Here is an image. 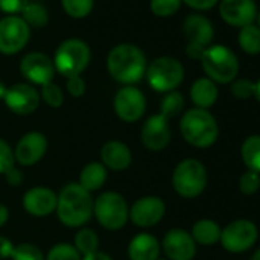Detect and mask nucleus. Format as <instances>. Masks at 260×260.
Returning a JSON list of instances; mask_svg holds the SVG:
<instances>
[{
  "label": "nucleus",
  "mask_w": 260,
  "mask_h": 260,
  "mask_svg": "<svg viewBox=\"0 0 260 260\" xmlns=\"http://www.w3.org/2000/svg\"><path fill=\"white\" fill-rule=\"evenodd\" d=\"M106 66L115 81L124 86H134L146 77L147 58L137 45L122 43L107 54Z\"/></svg>",
  "instance_id": "1"
},
{
  "label": "nucleus",
  "mask_w": 260,
  "mask_h": 260,
  "mask_svg": "<svg viewBox=\"0 0 260 260\" xmlns=\"http://www.w3.org/2000/svg\"><path fill=\"white\" fill-rule=\"evenodd\" d=\"M58 220L69 228H80L93 216V199L78 182H71L57 194Z\"/></svg>",
  "instance_id": "2"
},
{
  "label": "nucleus",
  "mask_w": 260,
  "mask_h": 260,
  "mask_svg": "<svg viewBox=\"0 0 260 260\" xmlns=\"http://www.w3.org/2000/svg\"><path fill=\"white\" fill-rule=\"evenodd\" d=\"M182 138L193 147H211L219 137V125L216 118L204 109L193 107L187 110L179 122Z\"/></svg>",
  "instance_id": "3"
},
{
  "label": "nucleus",
  "mask_w": 260,
  "mask_h": 260,
  "mask_svg": "<svg viewBox=\"0 0 260 260\" xmlns=\"http://www.w3.org/2000/svg\"><path fill=\"white\" fill-rule=\"evenodd\" d=\"M202 69L213 83H233L239 74V60L236 54L223 45L208 46L201 57Z\"/></svg>",
  "instance_id": "4"
},
{
  "label": "nucleus",
  "mask_w": 260,
  "mask_h": 260,
  "mask_svg": "<svg viewBox=\"0 0 260 260\" xmlns=\"http://www.w3.org/2000/svg\"><path fill=\"white\" fill-rule=\"evenodd\" d=\"M207 181L208 175L205 166L194 158L182 159L175 167L172 175L173 190L185 199H194L201 196L207 187Z\"/></svg>",
  "instance_id": "5"
},
{
  "label": "nucleus",
  "mask_w": 260,
  "mask_h": 260,
  "mask_svg": "<svg viewBox=\"0 0 260 260\" xmlns=\"http://www.w3.org/2000/svg\"><path fill=\"white\" fill-rule=\"evenodd\" d=\"M52 61L55 72L66 78L81 75L90 63V48L80 39H68L57 48Z\"/></svg>",
  "instance_id": "6"
},
{
  "label": "nucleus",
  "mask_w": 260,
  "mask_h": 260,
  "mask_svg": "<svg viewBox=\"0 0 260 260\" xmlns=\"http://www.w3.org/2000/svg\"><path fill=\"white\" fill-rule=\"evenodd\" d=\"M93 216L109 231H118L128 222V205L122 194L104 191L93 199Z\"/></svg>",
  "instance_id": "7"
},
{
  "label": "nucleus",
  "mask_w": 260,
  "mask_h": 260,
  "mask_svg": "<svg viewBox=\"0 0 260 260\" xmlns=\"http://www.w3.org/2000/svg\"><path fill=\"white\" fill-rule=\"evenodd\" d=\"M184 66L179 60L173 57H158L150 64H147L146 78L150 87L161 93H169L176 90L184 81Z\"/></svg>",
  "instance_id": "8"
},
{
  "label": "nucleus",
  "mask_w": 260,
  "mask_h": 260,
  "mask_svg": "<svg viewBox=\"0 0 260 260\" xmlns=\"http://www.w3.org/2000/svg\"><path fill=\"white\" fill-rule=\"evenodd\" d=\"M184 36L188 42L185 54L191 60H201L204 51L213 43L214 28L207 17L201 14H191L184 22Z\"/></svg>",
  "instance_id": "9"
},
{
  "label": "nucleus",
  "mask_w": 260,
  "mask_h": 260,
  "mask_svg": "<svg viewBox=\"0 0 260 260\" xmlns=\"http://www.w3.org/2000/svg\"><path fill=\"white\" fill-rule=\"evenodd\" d=\"M257 237L258 230L254 222L248 219H237L222 228L219 242L225 251L239 254L248 251L257 242Z\"/></svg>",
  "instance_id": "10"
},
{
  "label": "nucleus",
  "mask_w": 260,
  "mask_h": 260,
  "mask_svg": "<svg viewBox=\"0 0 260 260\" xmlns=\"http://www.w3.org/2000/svg\"><path fill=\"white\" fill-rule=\"evenodd\" d=\"M147 109L144 93L135 86H124L113 96V110L124 122H137Z\"/></svg>",
  "instance_id": "11"
},
{
  "label": "nucleus",
  "mask_w": 260,
  "mask_h": 260,
  "mask_svg": "<svg viewBox=\"0 0 260 260\" xmlns=\"http://www.w3.org/2000/svg\"><path fill=\"white\" fill-rule=\"evenodd\" d=\"M29 26L19 16H7L0 20V52L14 55L20 52L29 40Z\"/></svg>",
  "instance_id": "12"
},
{
  "label": "nucleus",
  "mask_w": 260,
  "mask_h": 260,
  "mask_svg": "<svg viewBox=\"0 0 260 260\" xmlns=\"http://www.w3.org/2000/svg\"><path fill=\"white\" fill-rule=\"evenodd\" d=\"M166 214V202L159 196H143L128 207V220L140 228L158 225Z\"/></svg>",
  "instance_id": "13"
},
{
  "label": "nucleus",
  "mask_w": 260,
  "mask_h": 260,
  "mask_svg": "<svg viewBox=\"0 0 260 260\" xmlns=\"http://www.w3.org/2000/svg\"><path fill=\"white\" fill-rule=\"evenodd\" d=\"M164 115L156 113L146 119L141 128V141L150 152H162L172 141V128Z\"/></svg>",
  "instance_id": "14"
},
{
  "label": "nucleus",
  "mask_w": 260,
  "mask_h": 260,
  "mask_svg": "<svg viewBox=\"0 0 260 260\" xmlns=\"http://www.w3.org/2000/svg\"><path fill=\"white\" fill-rule=\"evenodd\" d=\"M20 72L29 84L43 86L51 83L55 75V66L51 57L43 52H29L20 61Z\"/></svg>",
  "instance_id": "15"
},
{
  "label": "nucleus",
  "mask_w": 260,
  "mask_h": 260,
  "mask_svg": "<svg viewBox=\"0 0 260 260\" xmlns=\"http://www.w3.org/2000/svg\"><path fill=\"white\" fill-rule=\"evenodd\" d=\"M7 107L16 115H31L40 106V92L29 83H16L7 89Z\"/></svg>",
  "instance_id": "16"
},
{
  "label": "nucleus",
  "mask_w": 260,
  "mask_h": 260,
  "mask_svg": "<svg viewBox=\"0 0 260 260\" xmlns=\"http://www.w3.org/2000/svg\"><path fill=\"white\" fill-rule=\"evenodd\" d=\"M257 5L254 0H220L219 16L220 19L234 28H243L252 25L257 17Z\"/></svg>",
  "instance_id": "17"
},
{
  "label": "nucleus",
  "mask_w": 260,
  "mask_h": 260,
  "mask_svg": "<svg viewBox=\"0 0 260 260\" xmlns=\"http://www.w3.org/2000/svg\"><path fill=\"white\" fill-rule=\"evenodd\" d=\"M161 248L167 260H193L198 251L191 234L182 228L169 230L162 239Z\"/></svg>",
  "instance_id": "18"
},
{
  "label": "nucleus",
  "mask_w": 260,
  "mask_h": 260,
  "mask_svg": "<svg viewBox=\"0 0 260 260\" xmlns=\"http://www.w3.org/2000/svg\"><path fill=\"white\" fill-rule=\"evenodd\" d=\"M48 150V140L42 132H28L25 134L16 149L14 159L22 167H32L43 159Z\"/></svg>",
  "instance_id": "19"
},
{
  "label": "nucleus",
  "mask_w": 260,
  "mask_h": 260,
  "mask_svg": "<svg viewBox=\"0 0 260 260\" xmlns=\"http://www.w3.org/2000/svg\"><path fill=\"white\" fill-rule=\"evenodd\" d=\"M22 205L28 214L34 217H46L55 213L57 193L48 187H32L23 194Z\"/></svg>",
  "instance_id": "20"
},
{
  "label": "nucleus",
  "mask_w": 260,
  "mask_h": 260,
  "mask_svg": "<svg viewBox=\"0 0 260 260\" xmlns=\"http://www.w3.org/2000/svg\"><path fill=\"white\" fill-rule=\"evenodd\" d=\"M101 164L107 170L122 172L127 170L132 164V152L128 146L121 141H107L100 150Z\"/></svg>",
  "instance_id": "21"
},
{
  "label": "nucleus",
  "mask_w": 260,
  "mask_h": 260,
  "mask_svg": "<svg viewBox=\"0 0 260 260\" xmlns=\"http://www.w3.org/2000/svg\"><path fill=\"white\" fill-rule=\"evenodd\" d=\"M127 254L130 260H158L161 254V243L153 234L140 233L130 240Z\"/></svg>",
  "instance_id": "22"
},
{
  "label": "nucleus",
  "mask_w": 260,
  "mask_h": 260,
  "mask_svg": "<svg viewBox=\"0 0 260 260\" xmlns=\"http://www.w3.org/2000/svg\"><path fill=\"white\" fill-rule=\"evenodd\" d=\"M217 96H219V90H217L216 83H213L207 77L198 78L191 84L190 98L198 109L208 110L211 106H214V103L217 101Z\"/></svg>",
  "instance_id": "23"
},
{
  "label": "nucleus",
  "mask_w": 260,
  "mask_h": 260,
  "mask_svg": "<svg viewBox=\"0 0 260 260\" xmlns=\"http://www.w3.org/2000/svg\"><path fill=\"white\" fill-rule=\"evenodd\" d=\"M107 181V169L101 162H89L80 172L78 184L89 193L100 190Z\"/></svg>",
  "instance_id": "24"
},
{
  "label": "nucleus",
  "mask_w": 260,
  "mask_h": 260,
  "mask_svg": "<svg viewBox=\"0 0 260 260\" xmlns=\"http://www.w3.org/2000/svg\"><path fill=\"white\" fill-rule=\"evenodd\" d=\"M220 231H222V228L213 219H199L191 226L190 234H191L193 240L196 242V245L199 243L204 246H211L219 242Z\"/></svg>",
  "instance_id": "25"
},
{
  "label": "nucleus",
  "mask_w": 260,
  "mask_h": 260,
  "mask_svg": "<svg viewBox=\"0 0 260 260\" xmlns=\"http://www.w3.org/2000/svg\"><path fill=\"white\" fill-rule=\"evenodd\" d=\"M240 156L248 170L260 175V135H249L242 143Z\"/></svg>",
  "instance_id": "26"
},
{
  "label": "nucleus",
  "mask_w": 260,
  "mask_h": 260,
  "mask_svg": "<svg viewBox=\"0 0 260 260\" xmlns=\"http://www.w3.org/2000/svg\"><path fill=\"white\" fill-rule=\"evenodd\" d=\"M237 43L240 49L248 55L260 54V28L254 23L240 28L237 36Z\"/></svg>",
  "instance_id": "27"
},
{
  "label": "nucleus",
  "mask_w": 260,
  "mask_h": 260,
  "mask_svg": "<svg viewBox=\"0 0 260 260\" xmlns=\"http://www.w3.org/2000/svg\"><path fill=\"white\" fill-rule=\"evenodd\" d=\"M72 245L77 248V251L81 254V257L89 255V254H93V252L100 251V237L93 230L81 228L75 234V239H74Z\"/></svg>",
  "instance_id": "28"
},
{
  "label": "nucleus",
  "mask_w": 260,
  "mask_h": 260,
  "mask_svg": "<svg viewBox=\"0 0 260 260\" xmlns=\"http://www.w3.org/2000/svg\"><path fill=\"white\" fill-rule=\"evenodd\" d=\"M22 14V20L28 25V26H34V28H43L48 25L49 22V16H48V11L43 5L40 4H32L29 2L23 11L20 13Z\"/></svg>",
  "instance_id": "29"
},
{
  "label": "nucleus",
  "mask_w": 260,
  "mask_h": 260,
  "mask_svg": "<svg viewBox=\"0 0 260 260\" xmlns=\"http://www.w3.org/2000/svg\"><path fill=\"white\" fill-rule=\"evenodd\" d=\"M184 106H185L184 95L178 90H173L164 95L159 104V113L164 115L167 119H172V118H176L184 110Z\"/></svg>",
  "instance_id": "30"
},
{
  "label": "nucleus",
  "mask_w": 260,
  "mask_h": 260,
  "mask_svg": "<svg viewBox=\"0 0 260 260\" xmlns=\"http://www.w3.org/2000/svg\"><path fill=\"white\" fill-rule=\"evenodd\" d=\"M64 13L72 19H84L93 10V0H61Z\"/></svg>",
  "instance_id": "31"
},
{
  "label": "nucleus",
  "mask_w": 260,
  "mask_h": 260,
  "mask_svg": "<svg viewBox=\"0 0 260 260\" xmlns=\"http://www.w3.org/2000/svg\"><path fill=\"white\" fill-rule=\"evenodd\" d=\"M40 100H43L49 107L58 109L64 103V93H63L61 87L57 83L51 81V83H46V84L42 86V89H40Z\"/></svg>",
  "instance_id": "32"
},
{
  "label": "nucleus",
  "mask_w": 260,
  "mask_h": 260,
  "mask_svg": "<svg viewBox=\"0 0 260 260\" xmlns=\"http://www.w3.org/2000/svg\"><path fill=\"white\" fill-rule=\"evenodd\" d=\"M45 260H81V254L72 243H57L45 255Z\"/></svg>",
  "instance_id": "33"
},
{
  "label": "nucleus",
  "mask_w": 260,
  "mask_h": 260,
  "mask_svg": "<svg viewBox=\"0 0 260 260\" xmlns=\"http://www.w3.org/2000/svg\"><path fill=\"white\" fill-rule=\"evenodd\" d=\"M182 0H150V11L158 17H170L179 11Z\"/></svg>",
  "instance_id": "34"
},
{
  "label": "nucleus",
  "mask_w": 260,
  "mask_h": 260,
  "mask_svg": "<svg viewBox=\"0 0 260 260\" xmlns=\"http://www.w3.org/2000/svg\"><path fill=\"white\" fill-rule=\"evenodd\" d=\"M11 260H45V254L34 243H20L14 248Z\"/></svg>",
  "instance_id": "35"
},
{
  "label": "nucleus",
  "mask_w": 260,
  "mask_h": 260,
  "mask_svg": "<svg viewBox=\"0 0 260 260\" xmlns=\"http://www.w3.org/2000/svg\"><path fill=\"white\" fill-rule=\"evenodd\" d=\"M260 188V175L251 170H246L240 178H239V190L246 194L251 196L254 193H257V190Z\"/></svg>",
  "instance_id": "36"
},
{
  "label": "nucleus",
  "mask_w": 260,
  "mask_h": 260,
  "mask_svg": "<svg viewBox=\"0 0 260 260\" xmlns=\"http://www.w3.org/2000/svg\"><path fill=\"white\" fill-rule=\"evenodd\" d=\"M254 87H255V83H252L251 80L236 78L231 83V93L237 100H249L251 96H254Z\"/></svg>",
  "instance_id": "37"
},
{
  "label": "nucleus",
  "mask_w": 260,
  "mask_h": 260,
  "mask_svg": "<svg viewBox=\"0 0 260 260\" xmlns=\"http://www.w3.org/2000/svg\"><path fill=\"white\" fill-rule=\"evenodd\" d=\"M14 150L7 141L0 140V175H5L11 167H14Z\"/></svg>",
  "instance_id": "38"
},
{
  "label": "nucleus",
  "mask_w": 260,
  "mask_h": 260,
  "mask_svg": "<svg viewBox=\"0 0 260 260\" xmlns=\"http://www.w3.org/2000/svg\"><path fill=\"white\" fill-rule=\"evenodd\" d=\"M29 4V0H0V11L8 16H17Z\"/></svg>",
  "instance_id": "39"
},
{
  "label": "nucleus",
  "mask_w": 260,
  "mask_h": 260,
  "mask_svg": "<svg viewBox=\"0 0 260 260\" xmlns=\"http://www.w3.org/2000/svg\"><path fill=\"white\" fill-rule=\"evenodd\" d=\"M66 89L74 98H80L86 93V81L83 80L81 75L66 78Z\"/></svg>",
  "instance_id": "40"
},
{
  "label": "nucleus",
  "mask_w": 260,
  "mask_h": 260,
  "mask_svg": "<svg viewBox=\"0 0 260 260\" xmlns=\"http://www.w3.org/2000/svg\"><path fill=\"white\" fill-rule=\"evenodd\" d=\"M182 4L196 11H210L219 4V0H182Z\"/></svg>",
  "instance_id": "41"
},
{
  "label": "nucleus",
  "mask_w": 260,
  "mask_h": 260,
  "mask_svg": "<svg viewBox=\"0 0 260 260\" xmlns=\"http://www.w3.org/2000/svg\"><path fill=\"white\" fill-rule=\"evenodd\" d=\"M16 245L5 236H0V260L11 258L14 252Z\"/></svg>",
  "instance_id": "42"
},
{
  "label": "nucleus",
  "mask_w": 260,
  "mask_h": 260,
  "mask_svg": "<svg viewBox=\"0 0 260 260\" xmlns=\"http://www.w3.org/2000/svg\"><path fill=\"white\" fill-rule=\"evenodd\" d=\"M5 179H7V182H8L10 185L19 187V185L23 182V175H22V172L14 166V167H11V169L5 173Z\"/></svg>",
  "instance_id": "43"
},
{
  "label": "nucleus",
  "mask_w": 260,
  "mask_h": 260,
  "mask_svg": "<svg viewBox=\"0 0 260 260\" xmlns=\"http://www.w3.org/2000/svg\"><path fill=\"white\" fill-rule=\"evenodd\" d=\"M81 260H113L109 254L103 252V251H96L93 254H89V255H83Z\"/></svg>",
  "instance_id": "44"
},
{
  "label": "nucleus",
  "mask_w": 260,
  "mask_h": 260,
  "mask_svg": "<svg viewBox=\"0 0 260 260\" xmlns=\"http://www.w3.org/2000/svg\"><path fill=\"white\" fill-rule=\"evenodd\" d=\"M8 219H10V210L4 204H0V228L7 225Z\"/></svg>",
  "instance_id": "45"
},
{
  "label": "nucleus",
  "mask_w": 260,
  "mask_h": 260,
  "mask_svg": "<svg viewBox=\"0 0 260 260\" xmlns=\"http://www.w3.org/2000/svg\"><path fill=\"white\" fill-rule=\"evenodd\" d=\"M254 98L260 103V80L255 83V87H254Z\"/></svg>",
  "instance_id": "46"
},
{
  "label": "nucleus",
  "mask_w": 260,
  "mask_h": 260,
  "mask_svg": "<svg viewBox=\"0 0 260 260\" xmlns=\"http://www.w3.org/2000/svg\"><path fill=\"white\" fill-rule=\"evenodd\" d=\"M7 86H5V83L0 80V100H4L5 98V93H7Z\"/></svg>",
  "instance_id": "47"
},
{
  "label": "nucleus",
  "mask_w": 260,
  "mask_h": 260,
  "mask_svg": "<svg viewBox=\"0 0 260 260\" xmlns=\"http://www.w3.org/2000/svg\"><path fill=\"white\" fill-rule=\"evenodd\" d=\"M251 260H260V248L252 254V257H251Z\"/></svg>",
  "instance_id": "48"
},
{
  "label": "nucleus",
  "mask_w": 260,
  "mask_h": 260,
  "mask_svg": "<svg viewBox=\"0 0 260 260\" xmlns=\"http://www.w3.org/2000/svg\"><path fill=\"white\" fill-rule=\"evenodd\" d=\"M255 22H257V26L260 28V11H257V17H255Z\"/></svg>",
  "instance_id": "49"
},
{
  "label": "nucleus",
  "mask_w": 260,
  "mask_h": 260,
  "mask_svg": "<svg viewBox=\"0 0 260 260\" xmlns=\"http://www.w3.org/2000/svg\"><path fill=\"white\" fill-rule=\"evenodd\" d=\"M158 260H167V258H158Z\"/></svg>",
  "instance_id": "50"
}]
</instances>
